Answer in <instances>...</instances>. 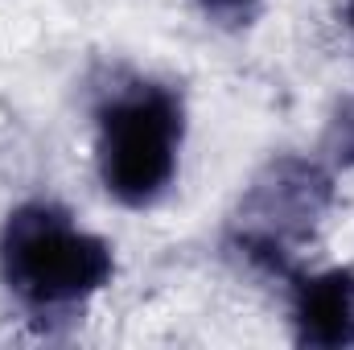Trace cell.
Returning a JSON list of instances; mask_svg holds the SVG:
<instances>
[{
	"instance_id": "6da1fadb",
	"label": "cell",
	"mask_w": 354,
	"mask_h": 350,
	"mask_svg": "<svg viewBox=\"0 0 354 350\" xmlns=\"http://www.w3.org/2000/svg\"><path fill=\"white\" fill-rule=\"evenodd\" d=\"M0 272L17 297L37 309H54L79 305L91 293H99L111 280L115 260L99 235L79 231L58 206L29 202L4 223Z\"/></svg>"
},
{
	"instance_id": "7a4b0ae2",
	"label": "cell",
	"mask_w": 354,
	"mask_h": 350,
	"mask_svg": "<svg viewBox=\"0 0 354 350\" xmlns=\"http://www.w3.org/2000/svg\"><path fill=\"white\" fill-rule=\"evenodd\" d=\"M181 103L174 91L140 83L99 111V174L124 206H149L177 174Z\"/></svg>"
},
{
	"instance_id": "3957f363",
	"label": "cell",
	"mask_w": 354,
	"mask_h": 350,
	"mask_svg": "<svg viewBox=\"0 0 354 350\" xmlns=\"http://www.w3.org/2000/svg\"><path fill=\"white\" fill-rule=\"evenodd\" d=\"M297 342L301 347L338 350L354 347V272L330 268L322 276H309L297 284L292 301Z\"/></svg>"
},
{
	"instance_id": "277c9868",
	"label": "cell",
	"mask_w": 354,
	"mask_h": 350,
	"mask_svg": "<svg viewBox=\"0 0 354 350\" xmlns=\"http://www.w3.org/2000/svg\"><path fill=\"white\" fill-rule=\"evenodd\" d=\"M210 8H218V12H235V8H248V4H256V0H206Z\"/></svg>"
},
{
	"instance_id": "5b68a950",
	"label": "cell",
	"mask_w": 354,
	"mask_h": 350,
	"mask_svg": "<svg viewBox=\"0 0 354 350\" xmlns=\"http://www.w3.org/2000/svg\"><path fill=\"white\" fill-rule=\"evenodd\" d=\"M346 21H351V29H354V0L346 4Z\"/></svg>"
}]
</instances>
